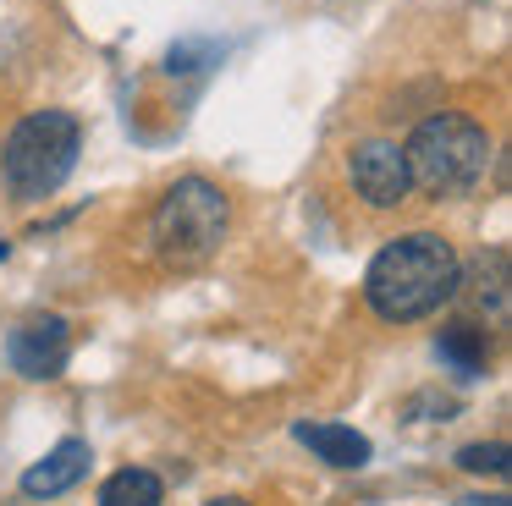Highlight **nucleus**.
<instances>
[{"label":"nucleus","mask_w":512,"mask_h":506,"mask_svg":"<svg viewBox=\"0 0 512 506\" xmlns=\"http://www.w3.org/2000/svg\"><path fill=\"white\" fill-rule=\"evenodd\" d=\"M457 281H463V264H457L452 242L441 231H408V237H391L369 259L364 297L380 319L408 325V319H424L441 303H452Z\"/></svg>","instance_id":"f257e3e1"},{"label":"nucleus","mask_w":512,"mask_h":506,"mask_svg":"<svg viewBox=\"0 0 512 506\" xmlns=\"http://www.w3.org/2000/svg\"><path fill=\"white\" fill-rule=\"evenodd\" d=\"M402 160H408V182L419 193L463 198L490 171V132L474 116H463V110H435L402 143Z\"/></svg>","instance_id":"f03ea898"},{"label":"nucleus","mask_w":512,"mask_h":506,"mask_svg":"<svg viewBox=\"0 0 512 506\" xmlns=\"http://www.w3.org/2000/svg\"><path fill=\"white\" fill-rule=\"evenodd\" d=\"M83 154V127L72 110H34L0 143V176L17 204H39L72 176Z\"/></svg>","instance_id":"7ed1b4c3"},{"label":"nucleus","mask_w":512,"mask_h":506,"mask_svg":"<svg viewBox=\"0 0 512 506\" xmlns=\"http://www.w3.org/2000/svg\"><path fill=\"white\" fill-rule=\"evenodd\" d=\"M232 226V198L204 176H182L149 215V237L166 264H204Z\"/></svg>","instance_id":"20e7f679"},{"label":"nucleus","mask_w":512,"mask_h":506,"mask_svg":"<svg viewBox=\"0 0 512 506\" xmlns=\"http://www.w3.org/2000/svg\"><path fill=\"white\" fill-rule=\"evenodd\" d=\"M347 176H353L358 198L375 204V209H397L402 198L413 193L402 143H391V138H364V143H358V149L347 154Z\"/></svg>","instance_id":"39448f33"},{"label":"nucleus","mask_w":512,"mask_h":506,"mask_svg":"<svg viewBox=\"0 0 512 506\" xmlns=\"http://www.w3.org/2000/svg\"><path fill=\"white\" fill-rule=\"evenodd\" d=\"M67 352H72V330L61 314H28L23 325L6 336V363H12L23 380H50V374H61Z\"/></svg>","instance_id":"423d86ee"},{"label":"nucleus","mask_w":512,"mask_h":506,"mask_svg":"<svg viewBox=\"0 0 512 506\" xmlns=\"http://www.w3.org/2000/svg\"><path fill=\"white\" fill-rule=\"evenodd\" d=\"M89 440H61V446H50L45 457L34 462V468L23 473V495H34V501H50V495L72 490V484L89 473Z\"/></svg>","instance_id":"0eeeda50"},{"label":"nucleus","mask_w":512,"mask_h":506,"mask_svg":"<svg viewBox=\"0 0 512 506\" xmlns=\"http://www.w3.org/2000/svg\"><path fill=\"white\" fill-rule=\"evenodd\" d=\"M457 292H463V303L479 308L485 319H507V253H501V248L479 253L474 275L457 281Z\"/></svg>","instance_id":"6e6552de"},{"label":"nucleus","mask_w":512,"mask_h":506,"mask_svg":"<svg viewBox=\"0 0 512 506\" xmlns=\"http://www.w3.org/2000/svg\"><path fill=\"white\" fill-rule=\"evenodd\" d=\"M292 435L309 451H320V462H331V468H364L369 462V440L347 424H298Z\"/></svg>","instance_id":"1a4fd4ad"},{"label":"nucleus","mask_w":512,"mask_h":506,"mask_svg":"<svg viewBox=\"0 0 512 506\" xmlns=\"http://www.w3.org/2000/svg\"><path fill=\"white\" fill-rule=\"evenodd\" d=\"M435 347H441V358L452 363V369L463 374V380H474V374L485 369V358H490L485 330H479V325H468V319H452V325L441 330V341H435Z\"/></svg>","instance_id":"9d476101"},{"label":"nucleus","mask_w":512,"mask_h":506,"mask_svg":"<svg viewBox=\"0 0 512 506\" xmlns=\"http://www.w3.org/2000/svg\"><path fill=\"white\" fill-rule=\"evenodd\" d=\"M160 495H166L160 473H149V468H122V473H111V479H105L100 506H160Z\"/></svg>","instance_id":"9b49d317"},{"label":"nucleus","mask_w":512,"mask_h":506,"mask_svg":"<svg viewBox=\"0 0 512 506\" xmlns=\"http://www.w3.org/2000/svg\"><path fill=\"white\" fill-rule=\"evenodd\" d=\"M457 468H468V473H507V446L501 440H479V446H463L457 451Z\"/></svg>","instance_id":"f8f14e48"},{"label":"nucleus","mask_w":512,"mask_h":506,"mask_svg":"<svg viewBox=\"0 0 512 506\" xmlns=\"http://www.w3.org/2000/svg\"><path fill=\"white\" fill-rule=\"evenodd\" d=\"M463 506H507V501H501V495H490V501H485V495H474V501H463Z\"/></svg>","instance_id":"ddd939ff"},{"label":"nucleus","mask_w":512,"mask_h":506,"mask_svg":"<svg viewBox=\"0 0 512 506\" xmlns=\"http://www.w3.org/2000/svg\"><path fill=\"white\" fill-rule=\"evenodd\" d=\"M204 506H248V501H237V495H221V501H204Z\"/></svg>","instance_id":"4468645a"}]
</instances>
